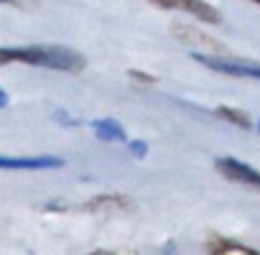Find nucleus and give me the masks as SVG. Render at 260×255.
Instances as JSON below:
<instances>
[{
    "label": "nucleus",
    "instance_id": "nucleus-1",
    "mask_svg": "<svg viewBox=\"0 0 260 255\" xmlns=\"http://www.w3.org/2000/svg\"><path fill=\"white\" fill-rule=\"evenodd\" d=\"M0 64H28L79 74L87 61L79 51L67 46H0Z\"/></svg>",
    "mask_w": 260,
    "mask_h": 255
},
{
    "label": "nucleus",
    "instance_id": "nucleus-2",
    "mask_svg": "<svg viewBox=\"0 0 260 255\" xmlns=\"http://www.w3.org/2000/svg\"><path fill=\"white\" fill-rule=\"evenodd\" d=\"M202 67L212 69V72H219V74H230V77H250V79H260V64H252V61H242V59H232V56H224V54H214V56H207L204 51H197L191 54Z\"/></svg>",
    "mask_w": 260,
    "mask_h": 255
},
{
    "label": "nucleus",
    "instance_id": "nucleus-3",
    "mask_svg": "<svg viewBox=\"0 0 260 255\" xmlns=\"http://www.w3.org/2000/svg\"><path fill=\"white\" fill-rule=\"evenodd\" d=\"M214 169L227 181L242 184V186H247V189H252V192L260 194V171H255L252 166H247V164H242V161H237L232 156H222V158L214 161Z\"/></svg>",
    "mask_w": 260,
    "mask_h": 255
},
{
    "label": "nucleus",
    "instance_id": "nucleus-4",
    "mask_svg": "<svg viewBox=\"0 0 260 255\" xmlns=\"http://www.w3.org/2000/svg\"><path fill=\"white\" fill-rule=\"evenodd\" d=\"M64 166L59 156H0V169L6 171H46Z\"/></svg>",
    "mask_w": 260,
    "mask_h": 255
},
{
    "label": "nucleus",
    "instance_id": "nucleus-5",
    "mask_svg": "<svg viewBox=\"0 0 260 255\" xmlns=\"http://www.w3.org/2000/svg\"><path fill=\"white\" fill-rule=\"evenodd\" d=\"M151 3L161 6V8H169V11H181V13H189L204 23H219V13L217 8H212L207 0H151Z\"/></svg>",
    "mask_w": 260,
    "mask_h": 255
},
{
    "label": "nucleus",
    "instance_id": "nucleus-6",
    "mask_svg": "<svg viewBox=\"0 0 260 255\" xmlns=\"http://www.w3.org/2000/svg\"><path fill=\"white\" fill-rule=\"evenodd\" d=\"M207 250H209V255H260L257 250H252L242 242H235L230 237H217V235L209 237Z\"/></svg>",
    "mask_w": 260,
    "mask_h": 255
},
{
    "label": "nucleus",
    "instance_id": "nucleus-7",
    "mask_svg": "<svg viewBox=\"0 0 260 255\" xmlns=\"http://www.w3.org/2000/svg\"><path fill=\"white\" fill-rule=\"evenodd\" d=\"M92 128H94V133H97V138H100V141H107V143H125V141H127L125 128H122L117 120H112V117L94 120V122H92Z\"/></svg>",
    "mask_w": 260,
    "mask_h": 255
},
{
    "label": "nucleus",
    "instance_id": "nucleus-8",
    "mask_svg": "<svg viewBox=\"0 0 260 255\" xmlns=\"http://www.w3.org/2000/svg\"><path fill=\"white\" fill-rule=\"evenodd\" d=\"M122 207H130V202L122 197V194H102L92 202H87L82 209H92V212H105V209H122Z\"/></svg>",
    "mask_w": 260,
    "mask_h": 255
},
{
    "label": "nucleus",
    "instance_id": "nucleus-9",
    "mask_svg": "<svg viewBox=\"0 0 260 255\" xmlns=\"http://www.w3.org/2000/svg\"><path fill=\"white\" fill-rule=\"evenodd\" d=\"M217 115L222 117V120H230L232 125H237V128H250V117L242 112V110H237V107H217Z\"/></svg>",
    "mask_w": 260,
    "mask_h": 255
},
{
    "label": "nucleus",
    "instance_id": "nucleus-10",
    "mask_svg": "<svg viewBox=\"0 0 260 255\" xmlns=\"http://www.w3.org/2000/svg\"><path fill=\"white\" fill-rule=\"evenodd\" d=\"M127 148H130V153H133L136 158H143V156L148 153V146H146L143 141H130V143H127Z\"/></svg>",
    "mask_w": 260,
    "mask_h": 255
},
{
    "label": "nucleus",
    "instance_id": "nucleus-11",
    "mask_svg": "<svg viewBox=\"0 0 260 255\" xmlns=\"http://www.w3.org/2000/svg\"><path fill=\"white\" fill-rule=\"evenodd\" d=\"M8 105V94H6V89H0V107H6Z\"/></svg>",
    "mask_w": 260,
    "mask_h": 255
},
{
    "label": "nucleus",
    "instance_id": "nucleus-12",
    "mask_svg": "<svg viewBox=\"0 0 260 255\" xmlns=\"http://www.w3.org/2000/svg\"><path fill=\"white\" fill-rule=\"evenodd\" d=\"M0 6H18V0H0Z\"/></svg>",
    "mask_w": 260,
    "mask_h": 255
},
{
    "label": "nucleus",
    "instance_id": "nucleus-13",
    "mask_svg": "<svg viewBox=\"0 0 260 255\" xmlns=\"http://www.w3.org/2000/svg\"><path fill=\"white\" fill-rule=\"evenodd\" d=\"M89 255H112V252H105V250H100V252H89Z\"/></svg>",
    "mask_w": 260,
    "mask_h": 255
},
{
    "label": "nucleus",
    "instance_id": "nucleus-14",
    "mask_svg": "<svg viewBox=\"0 0 260 255\" xmlns=\"http://www.w3.org/2000/svg\"><path fill=\"white\" fill-rule=\"evenodd\" d=\"M250 3H257V6H260V0H250Z\"/></svg>",
    "mask_w": 260,
    "mask_h": 255
},
{
    "label": "nucleus",
    "instance_id": "nucleus-15",
    "mask_svg": "<svg viewBox=\"0 0 260 255\" xmlns=\"http://www.w3.org/2000/svg\"><path fill=\"white\" fill-rule=\"evenodd\" d=\"M257 131H260V120H257Z\"/></svg>",
    "mask_w": 260,
    "mask_h": 255
}]
</instances>
